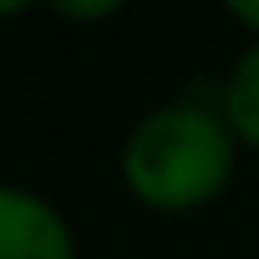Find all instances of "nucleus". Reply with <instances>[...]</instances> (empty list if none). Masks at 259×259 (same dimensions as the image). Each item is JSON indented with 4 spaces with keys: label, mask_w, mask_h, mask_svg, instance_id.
I'll return each instance as SVG.
<instances>
[{
    "label": "nucleus",
    "mask_w": 259,
    "mask_h": 259,
    "mask_svg": "<svg viewBox=\"0 0 259 259\" xmlns=\"http://www.w3.org/2000/svg\"><path fill=\"white\" fill-rule=\"evenodd\" d=\"M0 259H76V244L41 193L0 183Z\"/></svg>",
    "instance_id": "f03ea898"
},
{
    "label": "nucleus",
    "mask_w": 259,
    "mask_h": 259,
    "mask_svg": "<svg viewBox=\"0 0 259 259\" xmlns=\"http://www.w3.org/2000/svg\"><path fill=\"white\" fill-rule=\"evenodd\" d=\"M61 16H112L117 6H56Z\"/></svg>",
    "instance_id": "39448f33"
},
{
    "label": "nucleus",
    "mask_w": 259,
    "mask_h": 259,
    "mask_svg": "<svg viewBox=\"0 0 259 259\" xmlns=\"http://www.w3.org/2000/svg\"><path fill=\"white\" fill-rule=\"evenodd\" d=\"M224 122L249 148H259V41L239 56L234 76L224 81Z\"/></svg>",
    "instance_id": "7ed1b4c3"
},
{
    "label": "nucleus",
    "mask_w": 259,
    "mask_h": 259,
    "mask_svg": "<svg viewBox=\"0 0 259 259\" xmlns=\"http://www.w3.org/2000/svg\"><path fill=\"white\" fill-rule=\"evenodd\" d=\"M229 16L244 21L249 31H259V0H229Z\"/></svg>",
    "instance_id": "20e7f679"
},
{
    "label": "nucleus",
    "mask_w": 259,
    "mask_h": 259,
    "mask_svg": "<svg viewBox=\"0 0 259 259\" xmlns=\"http://www.w3.org/2000/svg\"><path fill=\"white\" fill-rule=\"evenodd\" d=\"M234 168V138L229 122L198 102H173L148 112L122 153V173L148 208L183 213L208 203Z\"/></svg>",
    "instance_id": "f257e3e1"
}]
</instances>
